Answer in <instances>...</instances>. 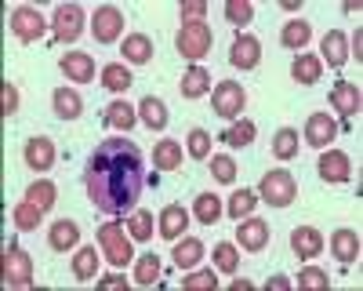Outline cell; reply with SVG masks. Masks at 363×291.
I'll list each match as a JSON object with an SVG mask.
<instances>
[{
  "mask_svg": "<svg viewBox=\"0 0 363 291\" xmlns=\"http://www.w3.org/2000/svg\"><path fill=\"white\" fill-rule=\"evenodd\" d=\"M87 197L106 215H124L138 204L145 186V157L131 138H106L87 157L84 171Z\"/></svg>",
  "mask_w": 363,
  "mask_h": 291,
  "instance_id": "6da1fadb",
  "label": "cell"
},
{
  "mask_svg": "<svg viewBox=\"0 0 363 291\" xmlns=\"http://www.w3.org/2000/svg\"><path fill=\"white\" fill-rule=\"evenodd\" d=\"M262 200L269 204V208H291V204L298 200V182H294V175L277 168V171H269L262 175V186H258Z\"/></svg>",
  "mask_w": 363,
  "mask_h": 291,
  "instance_id": "7a4b0ae2",
  "label": "cell"
},
{
  "mask_svg": "<svg viewBox=\"0 0 363 291\" xmlns=\"http://www.w3.org/2000/svg\"><path fill=\"white\" fill-rule=\"evenodd\" d=\"M178 51H182V58H203L207 51H211V44H215V33H211V26L207 22H182V29H178Z\"/></svg>",
  "mask_w": 363,
  "mask_h": 291,
  "instance_id": "3957f363",
  "label": "cell"
},
{
  "mask_svg": "<svg viewBox=\"0 0 363 291\" xmlns=\"http://www.w3.org/2000/svg\"><path fill=\"white\" fill-rule=\"evenodd\" d=\"M99 244H102V251H106V258H109V266H120L124 270L128 262H131V237H124V226L120 222H106L102 229H99Z\"/></svg>",
  "mask_w": 363,
  "mask_h": 291,
  "instance_id": "277c9868",
  "label": "cell"
},
{
  "mask_svg": "<svg viewBox=\"0 0 363 291\" xmlns=\"http://www.w3.org/2000/svg\"><path fill=\"white\" fill-rule=\"evenodd\" d=\"M211 106H215V113L225 116V121H236L240 109L247 106V92H244L236 80H222V84L215 87V95H211Z\"/></svg>",
  "mask_w": 363,
  "mask_h": 291,
  "instance_id": "5b68a950",
  "label": "cell"
},
{
  "mask_svg": "<svg viewBox=\"0 0 363 291\" xmlns=\"http://www.w3.org/2000/svg\"><path fill=\"white\" fill-rule=\"evenodd\" d=\"M0 280L8 287H26L33 280V258H29L22 248H8L4 251V270H0Z\"/></svg>",
  "mask_w": 363,
  "mask_h": 291,
  "instance_id": "8992f818",
  "label": "cell"
},
{
  "mask_svg": "<svg viewBox=\"0 0 363 291\" xmlns=\"http://www.w3.org/2000/svg\"><path fill=\"white\" fill-rule=\"evenodd\" d=\"M51 29H55V40H58V44H73V40L84 33V11H80L77 4H62V8H55Z\"/></svg>",
  "mask_w": 363,
  "mask_h": 291,
  "instance_id": "52a82bcc",
  "label": "cell"
},
{
  "mask_svg": "<svg viewBox=\"0 0 363 291\" xmlns=\"http://www.w3.org/2000/svg\"><path fill=\"white\" fill-rule=\"evenodd\" d=\"M44 15L37 11V8H15L11 11V33H15V40H22V44H33V40H40L44 37Z\"/></svg>",
  "mask_w": 363,
  "mask_h": 291,
  "instance_id": "ba28073f",
  "label": "cell"
},
{
  "mask_svg": "<svg viewBox=\"0 0 363 291\" xmlns=\"http://www.w3.org/2000/svg\"><path fill=\"white\" fill-rule=\"evenodd\" d=\"M335 138H338V121H335V116L313 113L309 121H306V142H309V146H316V150H327Z\"/></svg>",
  "mask_w": 363,
  "mask_h": 291,
  "instance_id": "9c48e42d",
  "label": "cell"
},
{
  "mask_svg": "<svg viewBox=\"0 0 363 291\" xmlns=\"http://www.w3.org/2000/svg\"><path fill=\"white\" fill-rule=\"evenodd\" d=\"M120 29H124V11H120V8L106 4V8L95 11V29H91V33H95L99 44H113L120 37Z\"/></svg>",
  "mask_w": 363,
  "mask_h": 291,
  "instance_id": "30bf717a",
  "label": "cell"
},
{
  "mask_svg": "<svg viewBox=\"0 0 363 291\" xmlns=\"http://www.w3.org/2000/svg\"><path fill=\"white\" fill-rule=\"evenodd\" d=\"M269 237H272V229H269V222H262V219H244L240 222V233H236V241H240V248L244 251H262L265 244H269Z\"/></svg>",
  "mask_w": 363,
  "mask_h": 291,
  "instance_id": "8fae6325",
  "label": "cell"
},
{
  "mask_svg": "<svg viewBox=\"0 0 363 291\" xmlns=\"http://www.w3.org/2000/svg\"><path fill=\"white\" fill-rule=\"evenodd\" d=\"M330 102H335V109L342 116H359V109H363V95L352 80H338L330 87Z\"/></svg>",
  "mask_w": 363,
  "mask_h": 291,
  "instance_id": "7c38bea8",
  "label": "cell"
},
{
  "mask_svg": "<svg viewBox=\"0 0 363 291\" xmlns=\"http://www.w3.org/2000/svg\"><path fill=\"white\" fill-rule=\"evenodd\" d=\"M352 175V164L342 150H323L320 153V179L323 182H345Z\"/></svg>",
  "mask_w": 363,
  "mask_h": 291,
  "instance_id": "4fadbf2b",
  "label": "cell"
},
{
  "mask_svg": "<svg viewBox=\"0 0 363 291\" xmlns=\"http://www.w3.org/2000/svg\"><path fill=\"white\" fill-rule=\"evenodd\" d=\"M258 58H262V44H258L255 37H236V40H233L229 62H233L236 70H255Z\"/></svg>",
  "mask_w": 363,
  "mask_h": 291,
  "instance_id": "5bb4252c",
  "label": "cell"
},
{
  "mask_svg": "<svg viewBox=\"0 0 363 291\" xmlns=\"http://www.w3.org/2000/svg\"><path fill=\"white\" fill-rule=\"evenodd\" d=\"M291 251H294L298 258H316V255L323 251L320 229H313V226H298V229L291 233Z\"/></svg>",
  "mask_w": 363,
  "mask_h": 291,
  "instance_id": "9a60e30c",
  "label": "cell"
},
{
  "mask_svg": "<svg viewBox=\"0 0 363 291\" xmlns=\"http://www.w3.org/2000/svg\"><path fill=\"white\" fill-rule=\"evenodd\" d=\"M186 229H189V212L182 208V204H167V208L160 212V237L164 241H178Z\"/></svg>",
  "mask_w": 363,
  "mask_h": 291,
  "instance_id": "2e32d148",
  "label": "cell"
},
{
  "mask_svg": "<svg viewBox=\"0 0 363 291\" xmlns=\"http://www.w3.org/2000/svg\"><path fill=\"white\" fill-rule=\"evenodd\" d=\"M22 157H26V164L33 168V171H48L51 164H55V142L51 138H29L26 142V150H22Z\"/></svg>",
  "mask_w": 363,
  "mask_h": 291,
  "instance_id": "e0dca14e",
  "label": "cell"
},
{
  "mask_svg": "<svg viewBox=\"0 0 363 291\" xmlns=\"http://www.w3.org/2000/svg\"><path fill=\"white\" fill-rule=\"evenodd\" d=\"M62 73L69 80H77V84H91V80H95V58L84 55V51H69L62 58Z\"/></svg>",
  "mask_w": 363,
  "mask_h": 291,
  "instance_id": "ac0fdd59",
  "label": "cell"
},
{
  "mask_svg": "<svg viewBox=\"0 0 363 291\" xmlns=\"http://www.w3.org/2000/svg\"><path fill=\"white\" fill-rule=\"evenodd\" d=\"M330 251H335V258L342 262V266H352V262L359 258V233L356 229H338L335 237H330Z\"/></svg>",
  "mask_w": 363,
  "mask_h": 291,
  "instance_id": "d6986e66",
  "label": "cell"
},
{
  "mask_svg": "<svg viewBox=\"0 0 363 291\" xmlns=\"http://www.w3.org/2000/svg\"><path fill=\"white\" fill-rule=\"evenodd\" d=\"M51 109H55V116H62V121H77L80 109H84V102H80V95L73 92V87H55Z\"/></svg>",
  "mask_w": 363,
  "mask_h": 291,
  "instance_id": "ffe728a7",
  "label": "cell"
},
{
  "mask_svg": "<svg viewBox=\"0 0 363 291\" xmlns=\"http://www.w3.org/2000/svg\"><path fill=\"white\" fill-rule=\"evenodd\" d=\"M77 241H80V226L69 222V219H58L51 226V233H48V244L55 251H69V248H77Z\"/></svg>",
  "mask_w": 363,
  "mask_h": 291,
  "instance_id": "44dd1931",
  "label": "cell"
},
{
  "mask_svg": "<svg viewBox=\"0 0 363 291\" xmlns=\"http://www.w3.org/2000/svg\"><path fill=\"white\" fill-rule=\"evenodd\" d=\"M323 58H327V66H345L349 62V40H345L342 29H330L323 37Z\"/></svg>",
  "mask_w": 363,
  "mask_h": 291,
  "instance_id": "7402d4cb",
  "label": "cell"
},
{
  "mask_svg": "<svg viewBox=\"0 0 363 291\" xmlns=\"http://www.w3.org/2000/svg\"><path fill=\"white\" fill-rule=\"evenodd\" d=\"M153 168H160V171L182 168V142H174V138L157 142V146H153Z\"/></svg>",
  "mask_w": 363,
  "mask_h": 291,
  "instance_id": "603a6c76",
  "label": "cell"
},
{
  "mask_svg": "<svg viewBox=\"0 0 363 291\" xmlns=\"http://www.w3.org/2000/svg\"><path fill=\"white\" fill-rule=\"evenodd\" d=\"M138 116H142V124L149 128V131H164L167 128V106L160 102V99H142V106H138Z\"/></svg>",
  "mask_w": 363,
  "mask_h": 291,
  "instance_id": "cb8c5ba5",
  "label": "cell"
},
{
  "mask_svg": "<svg viewBox=\"0 0 363 291\" xmlns=\"http://www.w3.org/2000/svg\"><path fill=\"white\" fill-rule=\"evenodd\" d=\"M320 73H323V58H316V55H298L294 66H291V77L298 84H316Z\"/></svg>",
  "mask_w": 363,
  "mask_h": 291,
  "instance_id": "d4e9b609",
  "label": "cell"
},
{
  "mask_svg": "<svg viewBox=\"0 0 363 291\" xmlns=\"http://www.w3.org/2000/svg\"><path fill=\"white\" fill-rule=\"evenodd\" d=\"M124 58H128V62H135V66H145L149 58H153V40H149L145 33L124 37Z\"/></svg>",
  "mask_w": 363,
  "mask_h": 291,
  "instance_id": "484cf974",
  "label": "cell"
},
{
  "mask_svg": "<svg viewBox=\"0 0 363 291\" xmlns=\"http://www.w3.org/2000/svg\"><path fill=\"white\" fill-rule=\"evenodd\" d=\"M200 258H203V244H200L196 237L174 241V262H178V270H193Z\"/></svg>",
  "mask_w": 363,
  "mask_h": 291,
  "instance_id": "4316f807",
  "label": "cell"
},
{
  "mask_svg": "<svg viewBox=\"0 0 363 291\" xmlns=\"http://www.w3.org/2000/svg\"><path fill=\"white\" fill-rule=\"evenodd\" d=\"M193 215H196L203 226H215V222L222 219V200H218L215 193H200L196 204H193Z\"/></svg>",
  "mask_w": 363,
  "mask_h": 291,
  "instance_id": "83f0119b",
  "label": "cell"
},
{
  "mask_svg": "<svg viewBox=\"0 0 363 291\" xmlns=\"http://www.w3.org/2000/svg\"><path fill=\"white\" fill-rule=\"evenodd\" d=\"M207 87H211V73L203 66H189V73L182 77V95H186V99H200Z\"/></svg>",
  "mask_w": 363,
  "mask_h": 291,
  "instance_id": "f1b7e54d",
  "label": "cell"
},
{
  "mask_svg": "<svg viewBox=\"0 0 363 291\" xmlns=\"http://www.w3.org/2000/svg\"><path fill=\"white\" fill-rule=\"evenodd\" d=\"M309 40H313V26L301 22V18H298V22H287V26L280 29V44H284V48H306Z\"/></svg>",
  "mask_w": 363,
  "mask_h": 291,
  "instance_id": "f546056e",
  "label": "cell"
},
{
  "mask_svg": "<svg viewBox=\"0 0 363 291\" xmlns=\"http://www.w3.org/2000/svg\"><path fill=\"white\" fill-rule=\"evenodd\" d=\"M135 109L128 106V102H109L106 106V124L109 128H116V131H128V128H135Z\"/></svg>",
  "mask_w": 363,
  "mask_h": 291,
  "instance_id": "4dcf8cb0",
  "label": "cell"
},
{
  "mask_svg": "<svg viewBox=\"0 0 363 291\" xmlns=\"http://www.w3.org/2000/svg\"><path fill=\"white\" fill-rule=\"evenodd\" d=\"M99 273V251L95 248H80L77 258H73V277L77 280H91Z\"/></svg>",
  "mask_w": 363,
  "mask_h": 291,
  "instance_id": "1f68e13d",
  "label": "cell"
},
{
  "mask_svg": "<svg viewBox=\"0 0 363 291\" xmlns=\"http://www.w3.org/2000/svg\"><path fill=\"white\" fill-rule=\"evenodd\" d=\"M11 219H15V226H18V229H37V226L44 222V208H37V204L22 200V204H15Z\"/></svg>",
  "mask_w": 363,
  "mask_h": 291,
  "instance_id": "d6a6232c",
  "label": "cell"
},
{
  "mask_svg": "<svg viewBox=\"0 0 363 291\" xmlns=\"http://www.w3.org/2000/svg\"><path fill=\"white\" fill-rule=\"evenodd\" d=\"M272 157H280V160L298 157V131L294 128H280L277 131V138H272Z\"/></svg>",
  "mask_w": 363,
  "mask_h": 291,
  "instance_id": "836d02e7",
  "label": "cell"
},
{
  "mask_svg": "<svg viewBox=\"0 0 363 291\" xmlns=\"http://www.w3.org/2000/svg\"><path fill=\"white\" fill-rule=\"evenodd\" d=\"M102 84H106V92H128V87H131V70L113 62V66L102 70Z\"/></svg>",
  "mask_w": 363,
  "mask_h": 291,
  "instance_id": "e575fe53",
  "label": "cell"
},
{
  "mask_svg": "<svg viewBox=\"0 0 363 291\" xmlns=\"http://www.w3.org/2000/svg\"><path fill=\"white\" fill-rule=\"evenodd\" d=\"M135 280H138L142 287L157 284V280H160V258H157V255H142V258L135 262Z\"/></svg>",
  "mask_w": 363,
  "mask_h": 291,
  "instance_id": "d590c367",
  "label": "cell"
},
{
  "mask_svg": "<svg viewBox=\"0 0 363 291\" xmlns=\"http://www.w3.org/2000/svg\"><path fill=\"white\" fill-rule=\"evenodd\" d=\"M255 200H258V197H255L251 190H236V193L229 197V208H225V212L240 222V219H247V215L255 212Z\"/></svg>",
  "mask_w": 363,
  "mask_h": 291,
  "instance_id": "8d00e7d4",
  "label": "cell"
},
{
  "mask_svg": "<svg viewBox=\"0 0 363 291\" xmlns=\"http://www.w3.org/2000/svg\"><path fill=\"white\" fill-rule=\"evenodd\" d=\"M222 142H225V146H251V142H255V124H251V121L229 124L225 135H222Z\"/></svg>",
  "mask_w": 363,
  "mask_h": 291,
  "instance_id": "74e56055",
  "label": "cell"
},
{
  "mask_svg": "<svg viewBox=\"0 0 363 291\" xmlns=\"http://www.w3.org/2000/svg\"><path fill=\"white\" fill-rule=\"evenodd\" d=\"M186 153H189L193 160H207V157H211V135H207L203 128H193V131H189Z\"/></svg>",
  "mask_w": 363,
  "mask_h": 291,
  "instance_id": "f35d334b",
  "label": "cell"
},
{
  "mask_svg": "<svg viewBox=\"0 0 363 291\" xmlns=\"http://www.w3.org/2000/svg\"><path fill=\"white\" fill-rule=\"evenodd\" d=\"M26 200H29V204H37V208H44V212H48L51 204H55V186H51L48 179H37L33 186L26 190Z\"/></svg>",
  "mask_w": 363,
  "mask_h": 291,
  "instance_id": "ab89813d",
  "label": "cell"
},
{
  "mask_svg": "<svg viewBox=\"0 0 363 291\" xmlns=\"http://www.w3.org/2000/svg\"><path fill=\"white\" fill-rule=\"evenodd\" d=\"M128 233L135 241H153V212H135L128 222Z\"/></svg>",
  "mask_w": 363,
  "mask_h": 291,
  "instance_id": "60d3db41",
  "label": "cell"
},
{
  "mask_svg": "<svg viewBox=\"0 0 363 291\" xmlns=\"http://www.w3.org/2000/svg\"><path fill=\"white\" fill-rule=\"evenodd\" d=\"M225 18L233 26H247L255 18V8H251V0H229L225 4Z\"/></svg>",
  "mask_w": 363,
  "mask_h": 291,
  "instance_id": "b9f144b4",
  "label": "cell"
},
{
  "mask_svg": "<svg viewBox=\"0 0 363 291\" xmlns=\"http://www.w3.org/2000/svg\"><path fill=\"white\" fill-rule=\"evenodd\" d=\"M215 262H218V270H222V273H236V266H240V251H236L233 244H218V248H215Z\"/></svg>",
  "mask_w": 363,
  "mask_h": 291,
  "instance_id": "7bdbcfd3",
  "label": "cell"
},
{
  "mask_svg": "<svg viewBox=\"0 0 363 291\" xmlns=\"http://www.w3.org/2000/svg\"><path fill=\"white\" fill-rule=\"evenodd\" d=\"M215 284H218V277L211 273V270H203V273H189L186 280H182V291H215Z\"/></svg>",
  "mask_w": 363,
  "mask_h": 291,
  "instance_id": "ee69618b",
  "label": "cell"
},
{
  "mask_svg": "<svg viewBox=\"0 0 363 291\" xmlns=\"http://www.w3.org/2000/svg\"><path fill=\"white\" fill-rule=\"evenodd\" d=\"M211 175H215L218 182H233V179H236V164H233V157H211Z\"/></svg>",
  "mask_w": 363,
  "mask_h": 291,
  "instance_id": "f6af8a7d",
  "label": "cell"
},
{
  "mask_svg": "<svg viewBox=\"0 0 363 291\" xmlns=\"http://www.w3.org/2000/svg\"><path fill=\"white\" fill-rule=\"evenodd\" d=\"M327 284H330V277L320 266H306L298 273V287H327Z\"/></svg>",
  "mask_w": 363,
  "mask_h": 291,
  "instance_id": "bcb514c9",
  "label": "cell"
},
{
  "mask_svg": "<svg viewBox=\"0 0 363 291\" xmlns=\"http://www.w3.org/2000/svg\"><path fill=\"white\" fill-rule=\"evenodd\" d=\"M0 106H4V116L18 113V87L11 80H4V95H0Z\"/></svg>",
  "mask_w": 363,
  "mask_h": 291,
  "instance_id": "7dc6e473",
  "label": "cell"
},
{
  "mask_svg": "<svg viewBox=\"0 0 363 291\" xmlns=\"http://www.w3.org/2000/svg\"><path fill=\"white\" fill-rule=\"evenodd\" d=\"M203 15H207L203 0H186V4H182V22H203Z\"/></svg>",
  "mask_w": 363,
  "mask_h": 291,
  "instance_id": "c3c4849f",
  "label": "cell"
},
{
  "mask_svg": "<svg viewBox=\"0 0 363 291\" xmlns=\"http://www.w3.org/2000/svg\"><path fill=\"white\" fill-rule=\"evenodd\" d=\"M99 284L102 287H128V277L124 273H106V277H99Z\"/></svg>",
  "mask_w": 363,
  "mask_h": 291,
  "instance_id": "681fc988",
  "label": "cell"
},
{
  "mask_svg": "<svg viewBox=\"0 0 363 291\" xmlns=\"http://www.w3.org/2000/svg\"><path fill=\"white\" fill-rule=\"evenodd\" d=\"M265 287H272V291H287V287H291V280H287V277H269V280H265Z\"/></svg>",
  "mask_w": 363,
  "mask_h": 291,
  "instance_id": "f907efd6",
  "label": "cell"
},
{
  "mask_svg": "<svg viewBox=\"0 0 363 291\" xmlns=\"http://www.w3.org/2000/svg\"><path fill=\"white\" fill-rule=\"evenodd\" d=\"M251 287H255V284H251L247 277H236V280H233V291H251Z\"/></svg>",
  "mask_w": 363,
  "mask_h": 291,
  "instance_id": "816d5d0a",
  "label": "cell"
}]
</instances>
